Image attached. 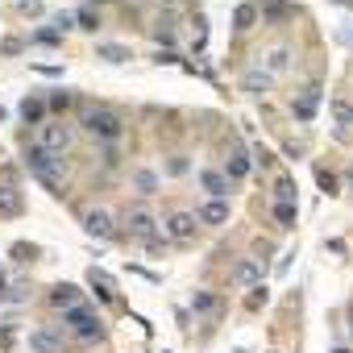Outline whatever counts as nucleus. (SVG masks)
<instances>
[{
    "instance_id": "obj_1",
    "label": "nucleus",
    "mask_w": 353,
    "mask_h": 353,
    "mask_svg": "<svg viewBox=\"0 0 353 353\" xmlns=\"http://www.w3.org/2000/svg\"><path fill=\"white\" fill-rule=\"evenodd\" d=\"M79 125H83L88 133H96L100 141H117V137L125 133L121 112H112V108H92V104H83V108H79Z\"/></svg>"
},
{
    "instance_id": "obj_2",
    "label": "nucleus",
    "mask_w": 353,
    "mask_h": 353,
    "mask_svg": "<svg viewBox=\"0 0 353 353\" xmlns=\"http://www.w3.org/2000/svg\"><path fill=\"white\" fill-rule=\"evenodd\" d=\"M26 166L38 174V179L46 183V188H59V179L67 174V166H63V158H54V154H46L38 141L34 145H26Z\"/></svg>"
},
{
    "instance_id": "obj_3",
    "label": "nucleus",
    "mask_w": 353,
    "mask_h": 353,
    "mask_svg": "<svg viewBox=\"0 0 353 353\" xmlns=\"http://www.w3.org/2000/svg\"><path fill=\"white\" fill-rule=\"evenodd\" d=\"M63 324H67V328H75V332H79V341H100V316H96L83 299H79L75 307H67V312H63Z\"/></svg>"
},
{
    "instance_id": "obj_4",
    "label": "nucleus",
    "mask_w": 353,
    "mask_h": 353,
    "mask_svg": "<svg viewBox=\"0 0 353 353\" xmlns=\"http://www.w3.org/2000/svg\"><path fill=\"white\" fill-rule=\"evenodd\" d=\"M38 145H42L46 154H63V150L71 145V125H63V121H50V125H42V133H38Z\"/></svg>"
},
{
    "instance_id": "obj_5",
    "label": "nucleus",
    "mask_w": 353,
    "mask_h": 353,
    "mask_svg": "<svg viewBox=\"0 0 353 353\" xmlns=\"http://www.w3.org/2000/svg\"><path fill=\"white\" fill-rule=\"evenodd\" d=\"M316 108H320V83H307V88L291 100V112H295L299 121H312V117H316Z\"/></svg>"
},
{
    "instance_id": "obj_6",
    "label": "nucleus",
    "mask_w": 353,
    "mask_h": 353,
    "mask_svg": "<svg viewBox=\"0 0 353 353\" xmlns=\"http://www.w3.org/2000/svg\"><path fill=\"white\" fill-rule=\"evenodd\" d=\"M196 229H200V221H196L192 212H174V216L166 221V233H170L174 241H192V237H196Z\"/></svg>"
},
{
    "instance_id": "obj_7",
    "label": "nucleus",
    "mask_w": 353,
    "mask_h": 353,
    "mask_svg": "<svg viewBox=\"0 0 353 353\" xmlns=\"http://www.w3.org/2000/svg\"><path fill=\"white\" fill-rule=\"evenodd\" d=\"M59 349H63V341H59L54 328H34L30 332V353H59Z\"/></svg>"
},
{
    "instance_id": "obj_8",
    "label": "nucleus",
    "mask_w": 353,
    "mask_h": 353,
    "mask_svg": "<svg viewBox=\"0 0 353 353\" xmlns=\"http://www.w3.org/2000/svg\"><path fill=\"white\" fill-rule=\"evenodd\" d=\"M233 283H237V287H258V283H262V262H254V258L237 262V266H233Z\"/></svg>"
},
{
    "instance_id": "obj_9",
    "label": "nucleus",
    "mask_w": 353,
    "mask_h": 353,
    "mask_svg": "<svg viewBox=\"0 0 353 353\" xmlns=\"http://www.w3.org/2000/svg\"><path fill=\"white\" fill-rule=\"evenodd\" d=\"M88 283L96 287V295H100L104 303H112V299H117V283H112V274H108V270L92 266V270H88Z\"/></svg>"
},
{
    "instance_id": "obj_10",
    "label": "nucleus",
    "mask_w": 353,
    "mask_h": 353,
    "mask_svg": "<svg viewBox=\"0 0 353 353\" xmlns=\"http://www.w3.org/2000/svg\"><path fill=\"white\" fill-rule=\"evenodd\" d=\"M21 212H26L21 188H0V216H21Z\"/></svg>"
},
{
    "instance_id": "obj_11",
    "label": "nucleus",
    "mask_w": 353,
    "mask_h": 353,
    "mask_svg": "<svg viewBox=\"0 0 353 353\" xmlns=\"http://www.w3.org/2000/svg\"><path fill=\"white\" fill-rule=\"evenodd\" d=\"M200 188H204L212 200H225V196H229V179H225L221 170H200Z\"/></svg>"
},
{
    "instance_id": "obj_12",
    "label": "nucleus",
    "mask_w": 353,
    "mask_h": 353,
    "mask_svg": "<svg viewBox=\"0 0 353 353\" xmlns=\"http://www.w3.org/2000/svg\"><path fill=\"white\" fill-rule=\"evenodd\" d=\"M83 229H88L92 237H112V216H108L104 208H92V212L83 216Z\"/></svg>"
},
{
    "instance_id": "obj_13",
    "label": "nucleus",
    "mask_w": 353,
    "mask_h": 353,
    "mask_svg": "<svg viewBox=\"0 0 353 353\" xmlns=\"http://www.w3.org/2000/svg\"><path fill=\"white\" fill-rule=\"evenodd\" d=\"M196 221H200V225H225V221H229V204H225V200H208V204L196 212Z\"/></svg>"
},
{
    "instance_id": "obj_14",
    "label": "nucleus",
    "mask_w": 353,
    "mask_h": 353,
    "mask_svg": "<svg viewBox=\"0 0 353 353\" xmlns=\"http://www.w3.org/2000/svg\"><path fill=\"white\" fill-rule=\"evenodd\" d=\"M241 88H245L250 96H262V92H270V71H262V67L245 71V75H241Z\"/></svg>"
},
{
    "instance_id": "obj_15",
    "label": "nucleus",
    "mask_w": 353,
    "mask_h": 353,
    "mask_svg": "<svg viewBox=\"0 0 353 353\" xmlns=\"http://www.w3.org/2000/svg\"><path fill=\"white\" fill-rule=\"evenodd\" d=\"M21 121L26 125H42L46 121V100L42 96H26L21 100Z\"/></svg>"
},
{
    "instance_id": "obj_16",
    "label": "nucleus",
    "mask_w": 353,
    "mask_h": 353,
    "mask_svg": "<svg viewBox=\"0 0 353 353\" xmlns=\"http://www.w3.org/2000/svg\"><path fill=\"white\" fill-rule=\"evenodd\" d=\"M50 303L63 307V312L75 307V303H79V287H75V283H59V287H50Z\"/></svg>"
},
{
    "instance_id": "obj_17",
    "label": "nucleus",
    "mask_w": 353,
    "mask_h": 353,
    "mask_svg": "<svg viewBox=\"0 0 353 353\" xmlns=\"http://www.w3.org/2000/svg\"><path fill=\"white\" fill-rule=\"evenodd\" d=\"M295 9L291 5H283V0H262V5H258V17L262 21H287Z\"/></svg>"
},
{
    "instance_id": "obj_18",
    "label": "nucleus",
    "mask_w": 353,
    "mask_h": 353,
    "mask_svg": "<svg viewBox=\"0 0 353 353\" xmlns=\"http://www.w3.org/2000/svg\"><path fill=\"white\" fill-rule=\"evenodd\" d=\"M221 174H225V179H241V174H250V154H245V150H233Z\"/></svg>"
},
{
    "instance_id": "obj_19",
    "label": "nucleus",
    "mask_w": 353,
    "mask_h": 353,
    "mask_svg": "<svg viewBox=\"0 0 353 353\" xmlns=\"http://www.w3.org/2000/svg\"><path fill=\"white\" fill-rule=\"evenodd\" d=\"M129 233H133V237H141V241H150V237H154V216L133 212V216H129Z\"/></svg>"
},
{
    "instance_id": "obj_20",
    "label": "nucleus",
    "mask_w": 353,
    "mask_h": 353,
    "mask_svg": "<svg viewBox=\"0 0 353 353\" xmlns=\"http://www.w3.org/2000/svg\"><path fill=\"white\" fill-rule=\"evenodd\" d=\"M75 21H79V30L96 34V30H100V13H96V5H79V9H75Z\"/></svg>"
},
{
    "instance_id": "obj_21",
    "label": "nucleus",
    "mask_w": 353,
    "mask_h": 353,
    "mask_svg": "<svg viewBox=\"0 0 353 353\" xmlns=\"http://www.w3.org/2000/svg\"><path fill=\"white\" fill-rule=\"evenodd\" d=\"M96 59H104V63H125V59H129V46L104 42V46H96Z\"/></svg>"
},
{
    "instance_id": "obj_22",
    "label": "nucleus",
    "mask_w": 353,
    "mask_h": 353,
    "mask_svg": "<svg viewBox=\"0 0 353 353\" xmlns=\"http://www.w3.org/2000/svg\"><path fill=\"white\" fill-rule=\"evenodd\" d=\"M274 204H295V179H274Z\"/></svg>"
},
{
    "instance_id": "obj_23",
    "label": "nucleus",
    "mask_w": 353,
    "mask_h": 353,
    "mask_svg": "<svg viewBox=\"0 0 353 353\" xmlns=\"http://www.w3.org/2000/svg\"><path fill=\"white\" fill-rule=\"evenodd\" d=\"M133 188H137L141 196H154V192H158V174H154V170H137V174H133Z\"/></svg>"
},
{
    "instance_id": "obj_24",
    "label": "nucleus",
    "mask_w": 353,
    "mask_h": 353,
    "mask_svg": "<svg viewBox=\"0 0 353 353\" xmlns=\"http://www.w3.org/2000/svg\"><path fill=\"white\" fill-rule=\"evenodd\" d=\"M258 21V5H237V13H233V26L237 30H250Z\"/></svg>"
},
{
    "instance_id": "obj_25",
    "label": "nucleus",
    "mask_w": 353,
    "mask_h": 353,
    "mask_svg": "<svg viewBox=\"0 0 353 353\" xmlns=\"http://www.w3.org/2000/svg\"><path fill=\"white\" fill-rule=\"evenodd\" d=\"M287 63H291V46H274V50L266 54V67H270V71H287Z\"/></svg>"
},
{
    "instance_id": "obj_26",
    "label": "nucleus",
    "mask_w": 353,
    "mask_h": 353,
    "mask_svg": "<svg viewBox=\"0 0 353 353\" xmlns=\"http://www.w3.org/2000/svg\"><path fill=\"white\" fill-rule=\"evenodd\" d=\"M42 100H46V108H50V112H67V108H71V100H75V96H71V92H63V88H59V92H50V96H42Z\"/></svg>"
},
{
    "instance_id": "obj_27",
    "label": "nucleus",
    "mask_w": 353,
    "mask_h": 353,
    "mask_svg": "<svg viewBox=\"0 0 353 353\" xmlns=\"http://www.w3.org/2000/svg\"><path fill=\"white\" fill-rule=\"evenodd\" d=\"M192 307H196V312H216L221 299H216L212 291H196V295H192Z\"/></svg>"
},
{
    "instance_id": "obj_28",
    "label": "nucleus",
    "mask_w": 353,
    "mask_h": 353,
    "mask_svg": "<svg viewBox=\"0 0 353 353\" xmlns=\"http://www.w3.org/2000/svg\"><path fill=\"white\" fill-rule=\"evenodd\" d=\"M274 221L279 229H295V204H274Z\"/></svg>"
},
{
    "instance_id": "obj_29",
    "label": "nucleus",
    "mask_w": 353,
    "mask_h": 353,
    "mask_svg": "<svg viewBox=\"0 0 353 353\" xmlns=\"http://www.w3.org/2000/svg\"><path fill=\"white\" fill-rule=\"evenodd\" d=\"M316 183H320V188H324V192H328V196H332V192H336V174H332V170H324V166H320V170H316Z\"/></svg>"
},
{
    "instance_id": "obj_30",
    "label": "nucleus",
    "mask_w": 353,
    "mask_h": 353,
    "mask_svg": "<svg viewBox=\"0 0 353 353\" xmlns=\"http://www.w3.org/2000/svg\"><path fill=\"white\" fill-rule=\"evenodd\" d=\"M332 117H336L341 125H353V108H349L345 100H336V104H332Z\"/></svg>"
},
{
    "instance_id": "obj_31",
    "label": "nucleus",
    "mask_w": 353,
    "mask_h": 353,
    "mask_svg": "<svg viewBox=\"0 0 353 353\" xmlns=\"http://www.w3.org/2000/svg\"><path fill=\"white\" fill-rule=\"evenodd\" d=\"M59 38H63V34H59L54 26H50V30H38V34H34V42H42V46H54Z\"/></svg>"
},
{
    "instance_id": "obj_32",
    "label": "nucleus",
    "mask_w": 353,
    "mask_h": 353,
    "mask_svg": "<svg viewBox=\"0 0 353 353\" xmlns=\"http://www.w3.org/2000/svg\"><path fill=\"white\" fill-rule=\"evenodd\" d=\"M71 26H75V13H54V30L59 34H67Z\"/></svg>"
},
{
    "instance_id": "obj_33",
    "label": "nucleus",
    "mask_w": 353,
    "mask_h": 353,
    "mask_svg": "<svg viewBox=\"0 0 353 353\" xmlns=\"http://www.w3.org/2000/svg\"><path fill=\"white\" fill-rule=\"evenodd\" d=\"M34 254H38V250H34V245H26V241H17V245H13V258H17V262H30Z\"/></svg>"
},
{
    "instance_id": "obj_34",
    "label": "nucleus",
    "mask_w": 353,
    "mask_h": 353,
    "mask_svg": "<svg viewBox=\"0 0 353 353\" xmlns=\"http://www.w3.org/2000/svg\"><path fill=\"white\" fill-rule=\"evenodd\" d=\"M166 170H170V174H188V158H183V154H174V158L166 162Z\"/></svg>"
},
{
    "instance_id": "obj_35",
    "label": "nucleus",
    "mask_w": 353,
    "mask_h": 353,
    "mask_svg": "<svg viewBox=\"0 0 353 353\" xmlns=\"http://www.w3.org/2000/svg\"><path fill=\"white\" fill-rule=\"evenodd\" d=\"M254 162H258V166H270V162H274V154H270V150H262V145H254Z\"/></svg>"
},
{
    "instance_id": "obj_36",
    "label": "nucleus",
    "mask_w": 353,
    "mask_h": 353,
    "mask_svg": "<svg viewBox=\"0 0 353 353\" xmlns=\"http://www.w3.org/2000/svg\"><path fill=\"white\" fill-rule=\"evenodd\" d=\"M17 9H21V13H38V9H42V0H17Z\"/></svg>"
},
{
    "instance_id": "obj_37",
    "label": "nucleus",
    "mask_w": 353,
    "mask_h": 353,
    "mask_svg": "<svg viewBox=\"0 0 353 353\" xmlns=\"http://www.w3.org/2000/svg\"><path fill=\"white\" fill-rule=\"evenodd\" d=\"M258 303H266V287H262V283H258V291L250 295V307H258Z\"/></svg>"
},
{
    "instance_id": "obj_38",
    "label": "nucleus",
    "mask_w": 353,
    "mask_h": 353,
    "mask_svg": "<svg viewBox=\"0 0 353 353\" xmlns=\"http://www.w3.org/2000/svg\"><path fill=\"white\" fill-rule=\"evenodd\" d=\"M332 353H349V349H332Z\"/></svg>"
}]
</instances>
